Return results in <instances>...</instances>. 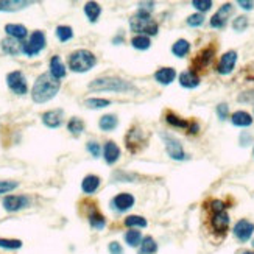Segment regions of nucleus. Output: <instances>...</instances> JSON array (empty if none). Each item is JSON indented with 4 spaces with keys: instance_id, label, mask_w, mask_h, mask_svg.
I'll use <instances>...</instances> for the list:
<instances>
[{
    "instance_id": "obj_1",
    "label": "nucleus",
    "mask_w": 254,
    "mask_h": 254,
    "mask_svg": "<svg viewBox=\"0 0 254 254\" xmlns=\"http://www.w3.org/2000/svg\"><path fill=\"white\" fill-rule=\"evenodd\" d=\"M59 87H61V81L51 77L50 72L41 73L32 87V99L34 103H46L58 94Z\"/></svg>"
},
{
    "instance_id": "obj_2",
    "label": "nucleus",
    "mask_w": 254,
    "mask_h": 254,
    "mask_svg": "<svg viewBox=\"0 0 254 254\" xmlns=\"http://www.w3.org/2000/svg\"><path fill=\"white\" fill-rule=\"evenodd\" d=\"M91 91H109V92H128L134 91V86L128 81H125L122 78L117 77H102L94 80L91 85H89Z\"/></svg>"
},
{
    "instance_id": "obj_3",
    "label": "nucleus",
    "mask_w": 254,
    "mask_h": 254,
    "mask_svg": "<svg viewBox=\"0 0 254 254\" xmlns=\"http://www.w3.org/2000/svg\"><path fill=\"white\" fill-rule=\"evenodd\" d=\"M69 69L77 73L89 72L97 64V58L91 50L80 49L69 55Z\"/></svg>"
},
{
    "instance_id": "obj_4",
    "label": "nucleus",
    "mask_w": 254,
    "mask_h": 254,
    "mask_svg": "<svg viewBox=\"0 0 254 254\" xmlns=\"http://www.w3.org/2000/svg\"><path fill=\"white\" fill-rule=\"evenodd\" d=\"M130 28L134 33H139L144 36H154L159 32L158 24L152 19L150 14H145L140 11H137L134 16L130 17Z\"/></svg>"
},
{
    "instance_id": "obj_5",
    "label": "nucleus",
    "mask_w": 254,
    "mask_h": 254,
    "mask_svg": "<svg viewBox=\"0 0 254 254\" xmlns=\"http://www.w3.org/2000/svg\"><path fill=\"white\" fill-rule=\"evenodd\" d=\"M46 49V34L41 30H36L32 33L30 39L22 44V53L27 56H36Z\"/></svg>"
},
{
    "instance_id": "obj_6",
    "label": "nucleus",
    "mask_w": 254,
    "mask_h": 254,
    "mask_svg": "<svg viewBox=\"0 0 254 254\" xmlns=\"http://www.w3.org/2000/svg\"><path fill=\"white\" fill-rule=\"evenodd\" d=\"M125 144H126V148L130 150V153H139L142 148L147 145L144 131H142L139 126H133V128H130V131L126 133Z\"/></svg>"
},
{
    "instance_id": "obj_7",
    "label": "nucleus",
    "mask_w": 254,
    "mask_h": 254,
    "mask_svg": "<svg viewBox=\"0 0 254 254\" xmlns=\"http://www.w3.org/2000/svg\"><path fill=\"white\" fill-rule=\"evenodd\" d=\"M161 137H162V140H164V145H166L167 154L170 156L171 159H175V161H184V159H186L184 148H183V145H181V142H179L175 136L162 133Z\"/></svg>"
},
{
    "instance_id": "obj_8",
    "label": "nucleus",
    "mask_w": 254,
    "mask_h": 254,
    "mask_svg": "<svg viewBox=\"0 0 254 254\" xmlns=\"http://www.w3.org/2000/svg\"><path fill=\"white\" fill-rule=\"evenodd\" d=\"M6 85L11 89L14 94L17 95H25L28 92V85H27V78L20 70H14L10 72L6 75Z\"/></svg>"
},
{
    "instance_id": "obj_9",
    "label": "nucleus",
    "mask_w": 254,
    "mask_h": 254,
    "mask_svg": "<svg viewBox=\"0 0 254 254\" xmlns=\"http://www.w3.org/2000/svg\"><path fill=\"white\" fill-rule=\"evenodd\" d=\"M2 204L5 207V211L8 212H17L20 209H25L30 206V198L25 195H8L5 197Z\"/></svg>"
},
{
    "instance_id": "obj_10",
    "label": "nucleus",
    "mask_w": 254,
    "mask_h": 254,
    "mask_svg": "<svg viewBox=\"0 0 254 254\" xmlns=\"http://www.w3.org/2000/svg\"><path fill=\"white\" fill-rule=\"evenodd\" d=\"M214 55H215V47H206L204 50H201L200 53L195 56L192 63V67H193V72H198V70H204L206 67L212 63L214 59Z\"/></svg>"
},
{
    "instance_id": "obj_11",
    "label": "nucleus",
    "mask_w": 254,
    "mask_h": 254,
    "mask_svg": "<svg viewBox=\"0 0 254 254\" xmlns=\"http://www.w3.org/2000/svg\"><path fill=\"white\" fill-rule=\"evenodd\" d=\"M236 63H237V51L229 50L220 58L219 64H217V72L221 73V75H229L234 70Z\"/></svg>"
},
{
    "instance_id": "obj_12",
    "label": "nucleus",
    "mask_w": 254,
    "mask_h": 254,
    "mask_svg": "<svg viewBox=\"0 0 254 254\" xmlns=\"http://www.w3.org/2000/svg\"><path fill=\"white\" fill-rule=\"evenodd\" d=\"M254 233V223H251L250 220H246V219H242V220H238L236 223V226H234V236L238 238L240 242H248L251 236Z\"/></svg>"
},
{
    "instance_id": "obj_13",
    "label": "nucleus",
    "mask_w": 254,
    "mask_h": 254,
    "mask_svg": "<svg viewBox=\"0 0 254 254\" xmlns=\"http://www.w3.org/2000/svg\"><path fill=\"white\" fill-rule=\"evenodd\" d=\"M211 226L214 229V233L220 234V236H225L228 228H229V215L225 211L212 214V217H211Z\"/></svg>"
},
{
    "instance_id": "obj_14",
    "label": "nucleus",
    "mask_w": 254,
    "mask_h": 254,
    "mask_svg": "<svg viewBox=\"0 0 254 254\" xmlns=\"http://www.w3.org/2000/svg\"><path fill=\"white\" fill-rule=\"evenodd\" d=\"M134 203H136V198H134L131 193L123 192V193H119V195H116L113 198L111 206L119 212H125V211H128V209H131L134 206Z\"/></svg>"
},
{
    "instance_id": "obj_15",
    "label": "nucleus",
    "mask_w": 254,
    "mask_h": 254,
    "mask_svg": "<svg viewBox=\"0 0 254 254\" xmlns=\"http://www.w3.org/2000/svg\"><path fill=\"white\" fill-rule=\"evenodd\" d=\"M231 13H233V5H231V3H225L211 17V27L212 28H223V27L226 25V20L231 16Z\"/></svg>"
},
{
    "instance_id": "obj_16",
    "label": "nucleus",
    "mask_w": 254,
    "mask_h": 254,
    "mask_svg": "<svg viewBox=\"0 0 254 254\" xmlns=\"http://www.w3.org/2000/svg\"><path fill=\"white\" fill-rule=\"evenodd\" d=\"M103 158H104V162L109 164V166L116 164L119 161V158H120V148H119V145L114 140H108L106 144H104Z\"/></svg>"
},
{
    "instance_id": "obj_17",
    "label": "nucleus",
    "mask_w": 254,
    "mask_h": 254,
    "mask_svg": "<svg viewBox=\"0 0 254 254\" xmlns=\"http://www.w3.org/2000/svg\"><path fill=\"white\" fill-rule=\"evenodd\" d=\"M175 78H176V70L173 69V67H162V69H159L154 73V80L158 81L159 85H164V86L171 85Z\"/></svg>"
},
{
    "instance_id": "obj_18",
    "label": "nucleus",
    "mask_w": 254,
    "mask_h": 254,
    "mask_svg": "<svg viewBox=\"0 0 254 254\" xmlns=\"http://www.w3.org/2000/svg\"><path fill=\"white\" fill-rule=\"evenodd\" d=\"M42 123L49 126V128H58L63 123V111H47L42 114Z\"/></svg>"
},
{
    "instance_id": "obj_19",
    "label": "nucleus",
    "mask_w": 254,
    "mask_h": 254,
    "mask_svg": "<svg viewBox=\"0 0 254 254\" xmlns=\"http://www.w3.org/2000/svg\"><path fill=\"white\" fill-rule=\"evenodd\" d=\"M5 32L10 38L16 39V41H24L28 36V30L20 24H6Z\"/></svg>"
},
{
    "instance_id": "obj_20",
    "label": "nucleus",
    "mask_w": 254,
    "mask_h": 254,
    "mask_svg": "<svg viewBox=\"0 0 254 254\" xmlns=\"http://www.w3.org/2000/svg\"><path fill=\"white\" fill-rule=\"evenodd\" d=\"M179 85L186 89H195L200 85V77L198 73L193 70H186L179 75Z\"/></svg>"
},
{
    "instance_id": "obj_21",
    "label": "nucleus",
    "mask_w": 254,
    "mask_h": 254,
    "mask_svg": "<svg viewBox=\"0 0 254 254\" xmlns=\"http://www.w3.org/2000/svg\"><path fill=\"white\" fill-rule=\"evenodd\" d=\"M50 73H51V77H55L56 80L64 78L66 73H67L66 66L63 64L61 58H59L58 55L51 56V59H50Z\"/></svg>"
},
{
    "instance_id": "obj_22",
    "label": "nucleus",
    "mask_w": 254,
    "mask_h": 254,
    "mask_svg": "<svg viewBox=\"0 0 254 254\" xmlns=\"http://www.w3.org/2000/svg\"><path fill=\"white\" fill-rule=\"evenodd\" d=\"M87 220H89V225L97 231H102L106 226V219H104V215L97 207H92V211L87 215Z\"/></svg>"
},
{
    "instance_id": "obj_23",
    "label": "nucleus",
    "mask_w": 254,
    "mask_h": 254,
    "mask_svg": "<svg viewBox=\"0 0 254 254\" xmlns=\"http://www.w3.org/2000/svg\"><path fill=\"white\" fill-rule=\"evenodd\" d=\"M231 122H233L234 126H240V128H246V126L253 125V116L246 111H237V113L233 114L231 117Z\"/></svg>"
},
{
    "instance_id": "obj_24",
    "label": "nucleus",
    "mask_w": 254,
    "mask_h": 254,
    "mask_svg": "<svg viewBox=\"0 0 254 254\" xmlns=\"http://www.w3.org/2000/svg\"><path fill=\"white\" fill-rule=\"evenodd\" d=\"M100 183L102 179L97 175H87L83 181H81V189H83V192L87 193V195H91V193H94L100 187Z\"/></svg>"
},
{
    "instance_id": "obj_25",
    "label": "nucleus",
    "mask_w": 254,
    "mask_h": 254,
    "mask_svg": "<svg viewBox=\"0 0 254 254\" xmlns=\"http://www.w3.org/2000/svg\"><path fill=\"white\" fill-rule=\"evenodd\" d=\"M166 122L170 126H173V128H181V130H187L190 123V120H186V119L176 116L175 113H171V111H167L166 113Z\"/></svg>"
},
{
    "instance_id": "obj_26",
    "label": "nucleus",
    "mask_w": 254,
    "mask_h": 254,
    "mask_svg": "<svg viewBox=\"0 0 254 254\" xmlns=\"http://www.w3.org/2000/svg\"><path fill=\"white\" fill-rule=\"evenodd\" d=\"M32 5V2H22V0H5V2H0V11H19L24 10L27 6Z\"/></svg>"
},
{
    "instance_id": "obj_27",
    "label": "nucleus",
    "mask_w": 254,
    "mask_h": 254,
    "mask_svg": "<svg viewBox=\"0 0 254 254\" xmlns=\"http://www.w3.org/2000/svg\"><path fill=\"white\" fill-rule=\"evenodd\" d=\"M158 253V243L152 237V236H147L142 238V243L139 246V254H156Z\"/></svg>"
},
{
    "instance_id": "obj_28",
    "label": "nucleus",
    "mask_w": 254,
    "mask_h": 254,
    "mask_svg": "<svg viewBox=\"0 0 254 254\" xmlns=\"http://www.w3.org/2000/svg\"><path fill=\"white\" fill-rule=\"evenodd\" d=\"M189 51H190V42L186 39H178L171 46V53L176 58H184L186 55H189Z\"/></svg>"
},
{
    "instance_id": "obj_29",
    "label": "nucleus",
    "mask_w": 254,
    "mask_h": 254,
    "mask_svg": "<svg viewBox=\"0 0 254 254\" xmlns=\"http://www.w3.org/2000/svg\"><path fill=\"white\" fill-rule=\"evenodd\" d=\"M117 125H119V119L116 114H106V116H103L100 119V122H99V126H100V130L102 131H113L117 128Z\"/></svg>"
},
{
    "instance_id": "obj_30",
    "label": "nucleus",
    "mask_w": 254,
    "mask_h": 254,
    "mask_svg": "<svg viewBox=\"0 0 254 254\" xmlns=\"http://www.w3.org/2000/svg\"><path fill=\"white\" fill-rule=\"evenodd\" d=\"M85 14L87 16L89 22H97L102 14V6L97 2H87L85 5Z\"/></svg>"
},
{
    "instance_id": "obj_31",
    "label": "nucleus",
    "mask_w": 254,
    "mask_h": 254,
    "mask_svg": "<svg viewBox=\"0 0 254 254\" xmlns=\"http://www.w3.org/2000/svg\"><path fill=\"white\" fill-rule=\"evenodd\" d=\"M123 225L126 228H130V229H134V228H147L148 221H147L145 217H142V215H128L125 219Z\"/></svg>"
},
{
    "instance_id": "obj_32",
    "label": "nucleus",
    "mask_w": 254,
    "mask_h": 254,
    "mask_svg": "<svg viewBox=\"0 0 254 254\" xmlns=\"http://www.w3.org/2000/svg\"><path fill=\"white\" fill-rule=\"evenodd\" d=\"M2 50L5 51V53L14 56V55H17L19 51H22V46L19 44V41H16V39L6 38V39L2 41Z\"/></svg>"
},
{
    "instance_id": "obj_33",
    "label": "nucleus",
    "mask_w": 254,
    "mask_h": 254,
    "mask_svg": "<svg viewBox=\"0 0 254 254\" xmlns=\"http://www.w3.org/2000/svg\"><path fill=\"white\" fill-rule=\"evenodd\" d=\"M142 233L137 229H130L128 233L125 234V242L128 243V246L131 248H139L140 243H142Z\"/></svg>"
},
{
    "instance_id": "obj_34",
    "label": "nucleus",
    "mask_w": 254,
    "mask_h": 254,
    "mask_svg": "<svg viewBox=\"0 0 254 254\" xmlns=\"http://www.w3.org/2000/svg\"><path fill=\"white\" fill-rule=\"evenodd\" d=\"M131 46L134 49H137V50H148L152 46V41L148 36H144V34H137V36H134V38L131 39Z\"/></svg>"
},
{
    "instance_id": "obj_35",
    "label": "nucleus",
    "mask_w": 254,
    "mask_h": 254,
    "mask_svg": "<svg viewBox=\"0 0 254 254\" xmlns=\"http://www.w3.org/2000/svg\"><path fill=\"white\" fill-rule=\"evenodd\" d=\"M55 33H56V38L61 41V42H67V41H70L73 38V30L69 25H59V27H56Z\"/></svg>"
},
{
    "instance_id": "obj_36",
    "label": "nucleus",
    "mask_w": 254,
    "mask_h": 254,
    "mask_svg": "<svg viewBox=\"0 0 254 254\" xmlns=\"http://www.w3.org/2000/svg\"><path fill=\"white\" fill-rule=\"evenodd\" d=\"M67 130H69L72 134H75V136H78V134L85 131V122L78 117H72L69 123H67Z\"/></svg>"
},
{
    "instance_id": "obj_37",
    "label": "nucleus",
    "mask_w": 254,
    "mask_h": 254,
    "mask_svg": "<svg viewBox=\"0 0 254 254\" xmlns=\"http://www.w3.org/2000/svg\"><path fill=\"white\" fill-rule=\"evenodd\" d=\"M85 104L89 109H102V108L109 106L111 100H108V99H87L85 102Z\"/></svg>"
},
{
    "instance_id": "obj_38",
    "label": "nucleus",
    "mask_w": 254,
    "mask_h": 254,
    "mask_svg": "<svg viewBox=\"0 0 254 254\" xmlns=\"http://www.w3.org/2000/svg\"><path fill=\"white\" fill-rule=\"evenodd\" d=\"M0 248L3 250H19L22 248V242L17 238H2L0 237Z\"/></svg>"
},
{
    "instance_id": "obj_39",
    "label": "nucleus",
    "mask_w": 254,
    "mask_h": 254,
    "mask_svg": "<svg viewBox=\"0 0 254 254\" xmlns=\"http://www.w3.org/2000/svg\"><path fill=\"white\" fill-rule=\"evenodd\" d=\"M246 27H248V17H246V16H238L233 22V28L236 30V32H238V33L245 32Z\"/></svg>"
},
{
    "instance_id": "obj_40",
    "label": "nucleus",
    "mask_w": 254,
    "mask_h": 254,
    "mask_svg": "<svg viewBox=\"0 0 254 254\" xmlns=\"http://www.w3.org/2000/svg\"><path fill=\"white\" fill-rule=\"evenodd\" d=\"M187 25L189 27H200L204 24V16L201 13H195V14H190V16L187 17Z\"/></svg>"
},
{
    "instance_id": "obj_41",
    "label": "nucleus",
    "mask_w": 254,
    "mask_h": 254,
    "mask_svg": "<svg viewBox=\"0 0 254 254\" xmlns=\"http://www.w3.org/2000/svg\"><path fill=\"white\" fill-rule=\"evenodd\" d=\"M17 187H19L17 181H0V195L2 193H10Z\"/></svg>"
},
{
    "instance_id": "obj_42",
    "label": "nucleus",
    "mask_w": 254,
    "mask_h": 254,
    "mask_svg": "<svg viewBox=\"0 0 254 254\" xmlns=\"http://www.w3.org/2000/svg\"><path fill=\"white\" fill-rule=\"evenodd\" d=\"M192 5H193V8H197L201 13H204V11L211 10L212 2H211V0H193Z\"/></svg>"
},
{
    "instance_id": "obj_43",
    "label": "nucleus",
    "mask_w": 254,
    "mask_h": 254,
    "mask_svg": "<svg viewBox=\"0 0 254 254\" xmlns=\"http://www.w3.org/2000/svg\"><path fill=\"white\" fill-rule=\"evenodd\" d=\"M86 148H87V152L94 156V158H99V156H100L102 148H100V144H99V142H95V140H89V142H87V145H86Z\"/></svg>"
},
{
    "instance_id": "obj_44",
    "label": "nucleus",
    "mask_w": 254,
    "mask_h": 254,
    "mask_svg": "<svg viewBox=\"0 0 254 254\" xmlns=\"http://www.w3.org/2000/svg\"><path fill=\"white\" fill-rule=\"evenodd\" d=\"M225 203L220 200H212L211 203H209V209H211V212L215 214V212H221V211H225Z\"/></svg>"
},
{
    "instance_id": "obj_45",
    "label": "nucleus",
    "mask_w": 254,
    "mask_h": 254,
    "mask_svg": "<svg viewBox=\"0 0 254 254\" xmlns=\"http://www.w3.org/2000/svg\"><path fill=\"white\" fill-rule=\"evenodd\" d=\"M228 114H229V108L226 103H220L219 106H217V116H219L220 120H225L228 119Z\"/></svg>"
},
{
    "instance_id": "obj_46",
    "label": "nucleus",
    "mask_w": 254,
    "mask_h": 254,
    "mask_svg": "<svg viewBox=\"0 0 254 254\" xmlns=\"http://www.w3.org/2000/svg\"><path fill=\"white\" fill-rule=\"evenodd\" d=\"M154 10V3L153 2H147V3H139V11L145 13V14H152Z\"/></svg>"
},
{
    "instance_id": "obj_47",
    "label": "nucleus",
    "mask_w": 254,
    "mask_h": 254,
    "mask_svg": "<svg viewBox=\"0 0 254 254\" xmlns=\"http://www.w3.org/2000/svg\"><path fill=\"white\" fill-rule=\"evenodd\" d=\"M108 250H109L111 254H123V248L119 242H111L109 246H108Z\"/></svg>"
},
{
    "instance_id": "obj_48",
    "label": "nucleus",
    "mask_w": 254,
    "mask_h": 254,
    "mask_svg": "<svg viewBox=\"0 0 254 254\" xmlns=\"http://www.w3.org/2000/svg\"><path fill=\"white\" fill-rule=\"evenodd\" d=\"M238 102H254V89L238 95Z\"/></svg>"
},
{
    "instance_id": "obj_49",
    "label": "nucleus",
    "mask_w": 254,
    "mask_h": 254,
    "mask_svg": "<svg viewBox=\"0 0 254 254\" xmlns=\"http://www.w3.org/2000/svg\"><path fill=\"white\" fill-rule=\"evenodd\" d=\"M198 131H200V123L195 122V120H190L189 128H187V133H189V134H198Z\"/></svg>"
},
{
    "instance_id": "obj_50",
    "label": "nucleus",
    "mask_w": 254,
    "mask_h": 254,
    "mask_svg": "<svg viewBox=\"0 0 254 254\" xmlns=\"http://www.w3.org/2000/svg\"><path fill=\"white\" fill-rule=\"evenodd\" d=\"M237 5L242 6L243 10H253L254 8V2H245V0H238Z\"/></svg>"
},
{
    "instance_id": "obj_51",
    "label": "nucleus",
    "mask_w": 254,
    "mask_h": 254,
    "mask_svg": "<svg viewBox=\"0 0 254 254\" xmlns=\"http://www.w3.org/2000/svg\"><path fill=\"white\" fill-rule=\"evenodd\" d=\"M251 140V134L248 133H242V136H240V144L242 145H248V142Z\"/></svg>"
},
{
    "instance_id": "obj_52",
    "label": "nucleus",
    "mask_w": 254,
    "mask_h": 254,
    "mask_svg": "<svg viewBox=\"0 0 254 254\" xmlns=\"http://www.w3.org/2000/svg\"><path fill=\"white\" fill-rule=\"evenodd\" d=\"M123 41V36H117V38H114V44H119V42H122Z\"/></svg>"
},
{
    "instance_id": "obj_53",
    "label": "nucleus",
    "mask_w": 254,
    "mask_h": 254,
    "mask_svg": "<svg viewBox=\"0 0 254 254\" xmlns=\"http://www.w3.org/2000/svg\"><path fill=\"white\" fill-rule=\"evenodd\" d=\"M242 254H254V251H243Z\"/></svg>"
},
{
    "instance_id": "obj_54",
    "label": "nucleus",
    "mask_w": 254,
    "mask_h": 254,
    "mask_svg": "<svg viewBox=\"0 0 254 254\" xmlns=\"http://www.w3.org/2000/svg\"><path fill=\"white\" fill-rule=\"evenodd\" d=\"M253 246H254V240H253Z\"/></svg>"
},
{
    "instance_id": "obj_55",
    "label": "nucleus",
    "mask_w": 254,
    "mask_h": 254,
    "mask_svg": "<svg viewBox=\"0 0 254 254\" xmlns=\"http://www.w3.org/2000/svg\"><path fill=\"white\" fill-rule=\"evenodd\" d=\"M253 154H254V150H253Z\"/></svg>"
}]
</instances>
